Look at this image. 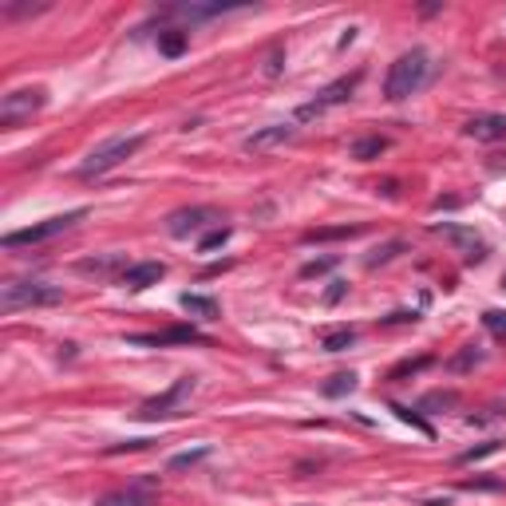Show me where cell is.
Here are the masks:
<instances>
[{
	"label": "cell",
	"instance_id": "1",
	"mask_svg": "<svg viewBox=\"0 0 506 506\" xmlns=\"http://www.w3.org/2000/svg\"><path fill=\"white\" fill-rule=\"evenodd\" d=\"M431 76H435V63H431V56H427L424 47H411V52H404V56L388 67L384 95H388L392 103H399V99L415 95L419 87H427V79H431Z\"/></svg>",
	"mask_w": 506,
	"mask_h": 506
},
{
	"label": "cell",
	"instance_id": "2",
	"mask_svg": "<svg viewBox=\"0 0 506 506\" xmlns=\"http://www.w3.org/2000/svg\"><path fill=\"white\" fill-rule=\"evenodd\" d=\"M142 142H146V135H119V139L99 142L91 155H87V162L79 166V178H103V174H111L115 166H123L126 158L139 155Z\"/></svg>",
	"mask_w": 506,
	"mask_h": 506
},
{
	"label": "cell",
	"instance_id": "3",
	"mask_svg": "<svg viewBox=\"0 0 506 506\" xmlns=\"http://www.w3.org/2000/svg\"><path fill=\"white\" fill-rule=\"evenodd\" d=\"M60 300H63L60 285H44V281H8V285H0V309H4V313L47 309V305H60Z\"/></svg>",
	"mask_w": 506,
	"mask_h": 506
},
{
	"label": "cell",
	"instance_id": "4",
	"mask_svg": "<svg viewBox=\"0 0 506 506\" xmlns=\"http://www.w3.org/2000/svg\"><path fill=\"white\" fill-rule=\"evenodd\" d=\"M87 218V210L79 206V210H67V214H56V218H44L28 226V230H12V234H4V250H20V245H40V241H52V237L67 234L76 221Z\"/></svg>",
	"mask_w": 506,
	"mask_h": 506
},
{
	"label": "cell",
	"instance_id": "5",
	"mask_svg": "<svg viewBox=\"0 0 506 506\" xmlns=\"http://www.w3.org/2000/svg\"><path fill=\"white\" fill-rule=\"evenodd\" d=\"M44 103H47L44 87H20V91L4 95V99H0V126H4V131H16V126L24 123V119H32Z\"/></svg>",
	"mask_w": 506,
	"mask_h": 506
},
{
	"label": "cell",
	"instance_id": "6",
	"mask_svg": "<svg viewBox=\"0 0 506 506\" xmlns=\"http://www.w3.org/2000/svg\"><path fill=\"white\" fill-rule=\"evenodd\" d=\"M360 79H364V72H352V76L332 79L329 87H320V91H316V99H313V103H305V107L297 111V119H300V123H305V119H316L320 111H329V107H336V103L352 99V91L360 87Z\"/></svg>",
	"mask_w": 506,
	"mask_h": 506
},
{
	"label": "cell",
	"instance_id": "7",
	"mask_svg": "<svg viewBox=\"0 0 506 506\" xmlns=\"http://www.w3.org/2000/svg\"><path fill=\"white\" fill-rule=\"evenodd\" d=\"M126 344H146V348H166V344H206V336L194 324H174L162 332H135L126 336Z\"/></svg>",
	"mask_w": 506,
	"mask_h": 506
},
{
	"label": "cell",
	"instance_id": "8",
	"mask_svg": "<svg viewBox=\"0 0 506 506\" xmlns=\"http://www.w3.org/2000/svg\"><path fill=\"white\" fill-rule=\"evenodd\" d=\"M221 214L218 210H210V206H182V210H174L170 218H166V230H170V237H190L198 234L202 226H210V221H218Z\"/></svg>",
	"mask_w": 506,
	"mask_h": 506
},
{
	"label": "cell",
	"instance_id": "9",
	"mask_svg": "<svg viewBox=\"0 0 506 506\" xmlns=\"http://www.w3.org/2000/svg\"><path fill=\"white\" fill-rule=\"evenodd\" d=\"M190 392H194V376L174 380L162 395H155V399H146V404H142V408H139V419H158V415H170V411L178 408Z\"/></svg>",
	"mask_w": 506,
	"mask_h": 506
},
{
	"label": "cell",
	"instance_id": "10",
	"mask_svg": "<svg viewBox=\"0 0 506 506\" xmlns=\"http://www.w3.org/2000/svg\"><path fill=\"white\" fill-rule=\"evenodd\" d=\"M135 265V261H126V253H103V257H83V261H76V273H83V277H99V281H119L126 269Z\"/></svg>",
	"mask_w": 506,
	"mask_h": 506
},
{
	"label": "cell",
	"instance_id": "11",
	"mask_svg": "<svg viewBox=\"0 0 506 506\" xmlns=\"http://www.w3.org/2000/svg\"><path fill=\"white\" fill-rule=\"evenodd\" d=\"M155 478H139L131 490H115V494H103L95 506H155Z\"/></svg>",
	"mask_w": 506,
	"mask_h": 506
},
{
	"label": "cell",
	"instance_id": "12",
	"mask_svg": "<svg viewBox=\"0 0 506 506\" xmlns=\"http://www.w3.org/2000/svg\"><path fill=\"white\" fill-rule=\"evenodd\" d=\"M162 277H166V265H162V261H135V265L119 277V285H123V289H131V293H142V289L158 285Z\"/></svg>",
	"mask_w": 506,
	"mask_h": 506
},
{
	"label": "cell",
	"instance_id": "13",
	"mask_svg": "<svg viewBox=\"0 0 506 506\" xmlns=\"http://www.w3.org/2000/svg\"><path fill=\"white\" fill-rule=\"evenodd\" d=\"M297 135V126H289V123H273V126H261V131H253V135H245V151L250 155H257V151H269V146H281V142H289Z\"/></svg>",
	"mask_w": 506,
	"mask_h": 506
},
{
	"label": "cell",
	"instance_id": "14",
	"mask_svg": "<svg viewBox=\"0 0 506 506\" xmlns=\"http://www.w3.org/2000/svg\"><path fill=\"white\" fill-rule=\"evenodd\" d=\"M463 131H467V139H474V142H498V139H506V115H478V119H471Z\"/></svg>",
	"mask_w": 506,
	"mask_h": 506
},
{
	"label": "cell",
	"instance_id": "15",
	"mask_svg": "<svg viewBox=\"0 0 506 506\" xmlns=\"http://www.w3.org/2000/svg\"><path fill=\"white\" fill-rule=\"evenodd\" d=\"M178 305H182L194 320H218V313H221L218 300H214V297H202V293H182V297H178Z\"/></svg>",
	"mask_w": 506,
	"mask_h": 506
},
{
	"label": "cell",
	"instance_id": "16",
	"mask_svg": "<svg viewBox=\"0 0 506 506\" xmlns=\"http://www.w3.org/2000/svg\"><path fill=\"white\" fill-rule=\"evenodd\" d=\"M388 146H392V142L384 139V135H364V139L352 142V158H356V162H372V158H380Z\"/></svg>",
	"mask_w": 506,
	"mask_h": 506
},
{
	"label": "cell",
	"instance_id": "17",
	"mask_svg": "<svg viewBox=\"0 0 506 506\" xmlns=\"http://www.w3.org/2000/svg\"><path fill=\"white\" fill-rule=\"evenodd\" d=\"M348 392H356V372H336L320 384V395H329V399H340Z\"/></svg>",
	"mask_w": 506,
	"mask_h": 506
},
{
	"label": "cell",
	"instance_id": "18",
	"mask_svg": "<svg viewBox=\"0 0 506 506\" xmlns=\"http://www.w3.org/2000/svg\"><path fill=\"white\" fill-rule=\"evenodd\" d=\"M186 44H190V36L182 28H166V32H158V52H162V56H182V52H186Z\"/></svg>",
	"mask_w": 506,
	"mask_h": 506
},
{
	"label": "cell",
	"instance_id": "19",
	"mask_svg": "<svg viewBox=\"0 0 506 506\" xmlns=\"http://www.w3.org/2000/svg\"><path fill=\"white\" fill-rule=\"evenodd\" d=\"M352 344H356V332L352 329H332V332L320 336V348H324V352H344V348H352Z\"/></svg>",
	"mask_w": 506,
	"mask_h": 506
},
{
	"label": "cell",
	"instance_id": "20",
	"mask_svg": "<svg viewBox=\"0 0 506 506\" xmlns=\"http://www.w3.org/2000/svg\"><path fill=\"white\" fill-rule=\"evenodd\" d=\"M360 226H324V230H309L305 241H336V237H356Z\"/></svg>",
	"mask_w": 506,
	"mask_h": 506
},
{
	"label": "cell",
	"instance_id": "21",
	"mask_svg": "<svg viewBox=\"0 0 506 506\" xmlns=\"http://www.w3.org/2000/svg\"><path fill=\"white\" fill-rule=\"evenodd\" d=\"M494 451H503V439H487V443H478V447H471V451H463L459 463H478V459L494 455Z\"/></svg>",
	"mask_w": 506,
	"mask_h": 506
},
{
	"label": "cell",
	"instance_id": "22",
	"mask_svg": "<svg viewBox=\"0 0 506 506\" xmlns=\"http://www.w3.org/2000/svg\"><path fill=\"white\" fill-rule=\"evenodd\" d=\"M230 241V226H218V230H210V234L198 241V253H214V250H221Z\"/></svg>",
	"mask_w": 506,
	"mask_h": 506
},
{
	"label": "cell",
	"instance_id": "23",
	"mask_svg": "<svg viewBox=\"0 0 506 506\" xmlns=\"http://www.w3.org/2000/svg\"><path fill=\"white\" fill-rule=\"evenodd\" d=\"M483 324H487L490 336L506 340V313H503V309H487V313H483Z\"/></svg>",
	"mask_w": 506,
	"mask_h": 506
},
{
	"label": "cell",
	"instance_id": "24",
	"mask_svg": "<svg viewBox=\"0 0 506 506\" xmlns=\"http://www.w3.org/2000/svg\"><path fill=\"white\" fill-rule=\"evenodd\" d=\"M210 455V447H194V451H182V455L170 459V471H186V467H194V463H202V459Z\"/></svg>",
	"mask_w": 506,
	"mask_h": 506
},
{
	"label": "cell",
	"instance_id": "25",
	"mask_svg": "<svg viewBox=\"0 0 506 506\" xmlns=\"http://www.w3.org/2000/svg\"><path fill=\"white\" fill-rule=\"evenodd\" d=\"M478 360H483V356L474 352V344H467L459 356H451V364H447V368H451V372H467V368H474Z\"/></svg>",
	"mask_w": 506,
	"mask_h": 506
},
{
	"label": "cell",
	"instance_id": "26",
	"mask_svg": "<svg viewBox=\"0 0 506 506\" xmlns=\"http://www.w3.org/2000/svg\"><path fill=\"white\" fill-rule=\"evenodd\" d=\"M392 411L399 415V419H404V424H411V427H415V431H424V435H435V431H431V424H427L424 415H415L411 408H399V404H392Z\"/></svg>",
	"mask_w": 506,
	"mask_h": 506
},
{
	"label": "cell",
	"instance_id": "27",
	"mask_svg": "<svg viewBox=\"0 0 506 506\" xmlns=\"http://www.w3.org/2000/svg\"><path fill=\"white\" fill-rule=\"evenodd\" d=\"M427 364H431V356H419V360H404V364H395L392 372H388V380H404V376H411V372L427 368Z\"/></svg>",
	"mask_w": 506,
	"mask_h": 506
},
{
	"label": "cell",
	"instance_id": "28",
	"mask_svg": "<svg viewBox=\"0 0 506 506\" xmlns=\"http://www.w3.org/2000/svg\"><path fill=\"white\" fill-rule=\"evenodd\" d=\"M395 253H404V241H388V245H380V250L368 257V265L376 269V265H384V261H392Z\"/></svg>",
	"mask_w": 506,
	"mask_h": 506
},
{
	"label": "cell",
	"instance_id": "29",
	"mask_svg": "<svg viewBox=\"0 0 506 506\" xmlns=\"http://www.w3.org/2000/svg\"><path fill=\"white\" fill-rule=\"evenodd\" d=\"M329 269H336V257H316L309 265H300V277H320V273H329Z\"/></svg>",
	"mask_w": 506,
	"mask_h": 506
},
{
	"label": "cell",
	"instance_id": "30",
	"mask_svg": "<svg viewBox=\"0 0 506 506\" xmlns=\"http://www.w3.org/2000/svg\"><path fill=\"white\" fill-rule=\"evenodd\" d=\"M459 487L463 490H498L503 483H498V478H463Z\"/></svg>",
	"mask_w": 506,
	"mask_h": 506
},
{
	"label": "cell",
	"instance_id": "31",
	"mask_svg": "<svg viewBox=\"0 0 506 506\" xmlns=\"http://www.w3.org/2000/svg\"><path fill=\"white\" fill-rule=\"evenodd\" d=\"M455 399H459L455 392H435V395H427L424 399V408H451Z\"/></svg>",
	"mask_w": 506,
	"mask_h": 506
},
{
	"label": "cell",
	"instance_id": "32",
	"mask_svg": "<svg viewBox=\"0 0 506 506\" xmlns=\"http://www.w3.org/2000/svg\"><path fill=\"white\" fill-rule=\"evenodd\" d=\"M142 447H151V439H126V443H115V447H107V455H123V451H142Z\"/></svg>",
	"mask_w": 506,
	"mask_h": 506
},
{
	"label": "cell",
	"instance_id": "33",
	"mask_svg": "<svg viewBox=\"0 0 506 506\" xmlns=\"http://www.w3.org/2000/svg\"><path fill=\"white\" fill-rule=\"evenodd\" d=\"M344 293H348V285H344V281H332L329 289H324V305H336V300L344 297Z\"/></svg>",
	"mask_w": 506,
	"mask_h": 506
},
{
	"label": "cell",
	"instance_id": "34",
	"mask_svg": "<svg viewBox=\"0 0 506 506\" xmlns=\"http://www.w3.org/2000/svg\"><path fill=\"white\" fill-rule=\"evenodd\" d=\"M408 320H415V313H408V309H399V313L388 316V324H408Z\"/></svg>",
	"mask_w": 506,
	"mask_h": 506
},
{
	"label": "cell",
	"instance_id": "35",
	"mask_svg": "<svg viewBox=\"0 0 506 506\" xmlns=\"http://www.w3.org/2000/svg\"><path fill=\"white\" fill-rule=\"evenodd\" d=\"M269 76H277V72H281V52H273V56H269V67H265Z\"/></svg>",
	"mask_w": 506,
	"mask_h": 506
},
{
	"label": "cell",
	"instance_id": "36",
	"mask_svg": "<svg viewBox=\"0 0 506 506\" xmlns=\"http://www.w3.org/2000/svg\"><path fill=\"white\" fill-rule=\"evenodd\" d=\"M424 506H451V503H447V498H427Z\"/></svg>",
	"mask_w": 506,
	"mask_h": 506
},
{
	"label": "cell",
	"instance_id": "37",
	"mask_svg": "<svg viewBox=\"0 0 506 506\" xmlns=\"http://www.w3.org/2000/svg\"><path fill=\"white\" fill-rule=\"evenodd\" d=\"M503 289H506V273H503Z\"/></svg>",
	"mask_w": 506,
	"mask_h": 506
}]
</instances>
